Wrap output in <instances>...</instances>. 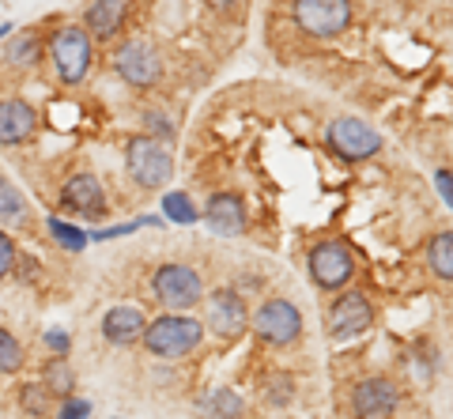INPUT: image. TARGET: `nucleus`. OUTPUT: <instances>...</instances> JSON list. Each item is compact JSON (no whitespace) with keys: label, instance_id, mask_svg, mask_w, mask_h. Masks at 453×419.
<instances>
[{"label":"nucleus","instance_id":"nucleus-33","mask_svg":"<svg viewBox=\"0 0 453 419\" xmlns=\"http://www.w3.org/2000/svg\"><path fill=\"white\" fill-rule=\"evenodd\" d=\"M208 4L216 8V11H231V8H234V0H208Z\"/></svg>","mask_w":453,"mask_h":419},{"label":"nucleus","instance_id":"nucleus-22","mask_svg":"<svg viewBox=\"0 0 453 419\" xmlns=\"http://www.w3.org/2000/svg\"><path fill=\"white\" fill-rule=\"evenodd\" d=\"M46 389H50V393H61L65 400H68V393H73V389H76L73 370H68L61 359L50 362V367H46Z\"/></svg>","mask_w":453,"mask_h":419},{"label":"nucleus","instance_id":"nucleus-25","mask_svg":"<svg viewBox=\"0 0 453 419\" xmlns=\"http://www.w3.org/2000/svg\"><path fill=\"white\" fill-rule=\"evenodd\" d=\"M19 404H23V412H31V415H46L50 412V389L46 385H23Z\"/></svg>","mask_w":453,"mask_h":419},{"label":"nucleus","instance_id":"nucleus-10","mask_svg":"<svg viewBox=\"0 0 453 419\" xmlns=\"http://www.w3.org/2000/svg\"><path fill=\"white\" fill-rule=\"evenodd\" d=\"M113 65H118V72L125 83H133V88H151L155 80H159V53H155L148 42H125V46L118 50V57H113Z\"/></svg>","mask_w":453,"mask_h":419},{"label":"nucleus","instance_id":"nucleus-7","mask_svg":"<svg viewBox=\"0 0 453 419\" xmlns=\"http://www.w3.org/2000/svg\"><path fill=\"white\" fill-rule=\"evenodd\" d=\"M329 148L336 151L340 159H371L374 151L381 148V136L371 129L366 121H356V118H340L329 125Z\"/></svg>","mask_w":453,"mask_h":419},{"label":"nucleus","instance_id":"nucleus-8","mask_svg":"<svg viewBox=\"0 0 453 419\" xmlns=\"http://www.w3.org/2000/svg\"><path fill=\"white\" fill-rule=\"evenodd\" d=\"M351 272H356V261H351L344 242H321L310 254V276H314L318 287H344Z\"/></svg>","mask_w":453,"mask_h":419},{"label":"nucleus","instance_id":"nucleus-15","mask_svg":"<svg viewBox=\"0 0 453 419\" xmlns=\"http://www.w3.org/2000/svg\"><path fill=\"white\" fill-rule=\"evenodd\" d=\"M144 329L148 321L136 306H113V310L103 317V337L110 344H133V340H144Z\"/></svg>","mask_w":453,"mask_h":419},{"label":"nucleus","instance_id":"nucleus-17","mask_svg":"<svg viewBox=\"0 0 453 419\" xmlns=\"http://www.w3.org/2000/svg\"><path fill=\"white\" fill-rule=\"evenodd\" d=\"M121 19H125V0H95L88 8V31L103 42L121 31Z\"/></svg>","mask_w":453,"mask_h":419},{"label":"nucleus","instance_id":"nucleus-29","mask_svg":"<svg viewBox=\"0 0 453 419\" xmlns=\"http://www.w3.org/2000/svg\"><path fill=\"white\" fill-rule=\"evenodd\" d=\"M434 186H438V193H442V201L453 208V171H438L434 174Z\"/></svg>","mask_w":453,"mask_h":419},{"label":"nucleus","instance_id":"nucleus-34","mask_svg":"<svg viewBox=\"0 0 453 419\" xmlns=\"http://www.w3.org/2000/svg\"><path fill=\"white\" fill-rule=\"evenodd\" d=\"M8 31H12V27H8V23H4V27H0V38H8Z\"/></svg>","mask_w":453,"mask_h":419},{"label":"nucleus","instance_id":"nucleus-26","mask_svg":"<svg viewBox=\"0 0 453 419\" xmlns=\"http://www.w3.org/2000/svg\"><path fill=\"white\" fill-rule=\"evenodd\" d=\"M8 57L19 61V65H35V57H38V38L35 34H16V42L8 46Z\"/></svg>","mask_w":453,"mask_h":419},{"label":"nucleus","instance_id":"nucleus-13","mask_svg":"<svg viewBox=\"0 0 453 419\" xmlns=\"http://www.w3.org/2000/svg\"><path fill=\"white\" fill-rule=\"evenodd\" d=\"M38 114L31 103L23 99H0V144H23L27 136L35 133Z\"/></svg>","mask_w":453,"mask_h":419},{"label":"nucleus","instance_id":"nucleus-18","mask_svg":"<svg viewBox=\"0 0 453 419\" xmlns=\"http://www.w3.org/2000/svg\"><path fill=\"white\" fill-rule=\"evenodd\" d=\"M427 261L442 279H453V231L434 234L431 246H427Z\"/></svg>","mask_w":453,"mask_h":419},{"label":"nucleus","instance_id":"nucleus-32","mask_svg":"<svg viewBox=\"0 0 453 419\" xmlns=\"http://www.w3.org/2000/svg\"><path fill=\"white\" fill-rule=\"evenodd\" d=\"M288 397H291V382L276 378V382H273V400H288Z\"/></svg>","mask_w":453,"mask_h":419},{"label":"nucleus","instance_id":"nucleus-23","mask_svg":"<svg viewBox=\"0 0 453 419\" xmlns=\"http://www.w3.org/2000/svg\"><path fill=\"white\" fill-rule=\"evenodd\" d=\"M19 367H23V347H19V340L12 337L8 329H0V370L16 374Z\"/></svg>","mask_w":453,"mask_h":419},{"label":"nucleus","instance_id":"nucleus-21","mask_svg":"<svg viewBox=\"0 0 453 419\" xmlns=\"http://www.w3.org/2000/svg\"><path fill=\"white\" fill-rule=\"evenodd\" d=\"M208 419H238L242 415V400H238V393H231V389H219V393H211V400L204 404Z\"/></svg>","mask_w":453,"mask_h":419},{"label":"nucleus","instance_id":"nucleus-19","mask_svg":"<svg viewBox=\"0 0 453 419\" xmlns=\"http://www.w3.org/2000/svg\"><path fill=\"white\" fill-rule=\"evenodd\" d=\"M23 219H27L23 193L8 178H0V223H23Z\"/></svg>","mask_w":453,"mask_h":419},{"label":"nucleus","instance_id":"nucleus-4","mask_svg":"<svg viewBox=\"0 0 453 419\" xmlns=\"http://www.w3.org/2000/svg\"><path fill=\"white\" fill-rule=\"evenodd\" d=\"M295 23L314 38H333L351 23L348 0H295Z\"/></svg>","mask_w":453,"mask_h":419},{"label":"nucleus","instance_id":"nucleus-31","mask_svg":"<svg viewBox=\"0 0 453 419\" xmlns=\"http://www.w3.org/2000/svg\"><path fill=\"white\" fill-rule=\"evenodd\" d=\"M148 129H151V133H166V136H170V133H174V125H170L163 114H148Z\"/></svg>","mask_w":453,"mask_h":419},{"label":"nucleus","instance_id":"nucleus-5","mask_svg":"<svg viewBox=\"0 0 453 419\" xmlns=\"http://www.w3.org/2000/svg\"><path fill=\"white\" fill-rule=\"evenodd\" d=\"M201 276H196L189 264H163L155 272V295L170 310H189V306L201 302Z\"/></svg>","mask_w":453,"mask_h":419},{"label":"nucleus","instance_id":"nucleus-27","mask_svg":"<svg viewBox=\"0 0 453 419\" xmlns=\"http://www.w3.org/2000/svg\"><path fill=\"white\" fill-rule=\"evenodd\" d=\"M91 415V404L88 400H76V397H68L61 404V412H57V419H88Z\"/></svg>","mask_w":453,"mask_h":419},{"label":"nucleus","instance_id":"nucleus-1","mask_svg":"<svg viewBox=\"0 0 453 419\" xmlns=\"http://www.w3.org/2000/svg\"><path fill=\"white\" fill-rule=\"evenodd\" d=\"M204 340V325L193 317H181V314H166L159 321H151L144 329V344L151 355H163V359H178V355H189L196 344Z\"/></svg>","mask_w":453,"mask_h":419},{"label":"nucleus","instance_id":"nucleus-20","mask_svg":"<svg viewBox=\"0 0 453 419\" xmlns=\"http://www.w3.org/2000/svg\"><path fill=\"white\" fill-rule=\"evenodd\" d=\"M163 212L170 223H181V227H189V223H196V204L189 201V193H166L163 197Z\"/></svg>","mask_w":453,"mask_h":419},{"label":"nucleus","instance_id":"nucleus-16","mask_svg":"<svg viewBox=\"0 0 453 419\" xmlns=\"http://www.w3.org/2000/svg\"><path fill=\"white\" fill-rule=\"evenodd\" d=\"M65 204L73 208V212H80V216H103L106 193H103V186H98L95 174H76L65 186Z\"/></svg>","mask_w":453,"mask_h":419},{"label":"nucleus","instance_id":"nucleus-28","mask_svg":"<svg viewBox=\"0 0 453 419\" xmlns=\"http://www.w3.org/2000/svg\"><path fill=\"white\" fill-rule=\"evenodd\" d=\"M12 264H16V242H12L8 234L0 231V279L12 272Z\"/></svg>","mask_w":453,"mask_h":419},{"label":"nucleus","instance_id":"nucleus-30","mask_svg":"<svg viewBox=\"0 0 453 419\" xmlns=\"http://www.w3.org/2000/svg\"><path fill=\"white\" fill-rule=\"evenodd\" d=\"M46 347H50V352H57V355H65L68 352V337H65L61 329H50L46 332Z\"/></svg>","mask_w":453,"mask_h":419},{"label":"nucleus","instance_id":"nucleus-3","mask_svg":"<svg viewBox=\"0 0 453 419\" xmlns=\"http://www.w3.org/2000/svg\"><path fill=\"white\" fill-rule=\"evenodd\" d=\"M125 163H129V174L144 189H159L163 181H170V171H174V159H170L166 144L155 136H136L129 151H125Z\"/></svg>","mask_w":453,"mask_h":419},{"label":"nucleus","instance_id":"nucleus-2","mask_svg":"<svg viewBox=\"0 0 453 419\" xmlns=\"http://www.w3.org/2000/svg\"><path fill=\"white\" fill-rule=\"evenodd\" d=\"M50 57H53V68H57V76H61V83L76 88L91 68V34L80 31V27H61L50 42Z\"/></svg>","mask_w":453,"mask_h":419},{"label":"nucleus","instance_id":"nucleus-11","mask_svg":"<svg viewBox=\"0 0 453 419\" xmlns=\"http://www.w3.org/2000/svg\"><path fill=\"white\" fill-rule=\"evenodd\" d=\"M371 321H374V310H371V302H366V295H359V291L340 295L333 302V310H329V329L340 340H351V337H359V332H366Z\"/></svg>","mask_w":453,"mask_h":419},{"label":"nucleus","instance_id":"nucleus-6","mask_svg":"<svg viewBox=\"0 0 453 419\" xmlns=\"http://www.w3.org/2000/svg\"><path fill=\"white\" fill-rule=\"evenodd\" d=\"M299 332H303V314H299V306L288 302V299H273V302H265L261 310H257V337L265 344H295L299 340Z\"/></svg>","mask_w":453,"mask_h":419},{"label":"nucleus","instance_id":"nucleus-14","mask_svg":"<svg viewBox=\"0 0 453 419\" xmlns=\"http://www.w3.org/2000/svg\"><path fill=\"white\" fill-rule=\"evenodd\" d=\"M201 216H204V223L211 231L226 234V239L246 231V208H242V201H238V197H231V193H216Z\"/></svg>","mask_w":453,"mask_h":419},{"label":"nucleus","instance_id":"nucleus-9","mask_svg":"<svg viewBox=\"0 0 453 419\" xmlns=\"http://www.w3.org/2000/svg\"><path fill=\"white\" fill-rule=\"evenodd\" d=\"M250 325V314H246V302L238 291H216L208 299V329L216 332L219 340H234L242 337Z\"/></svg>","mask_w":453,"mask_h":419},{"label":"nucleus","instance_id":"nucleus-12","mask_svg":"<svg viewBox=\"0 0 453 419\" xmlns=\"http://www.w3.org/2000/svg\"><path fill=\"white\" fill-rule=\"evenodd\" d=\"M396 408V385L389 378H366L351 393V412L359 419H381Z\"/></svg>","mask_w":453,"mask_h":419},{"label":"nucleus","instance_id":"nucleus-24","mask_svg":"<svg viewBox=\"0 0 453 419\" xmlns=\"http://www.w3.org/2000/svg\"><path fill=\"white\" fill-rule=\"evenodd\" d=\"M50 234H53V239L61 242L65 249H76V254H80L83 246H88V234H83L80 227H73V223H65V219H50Z\"/></svg>","mask_w":453,"mask_h":419}]
</instances>
